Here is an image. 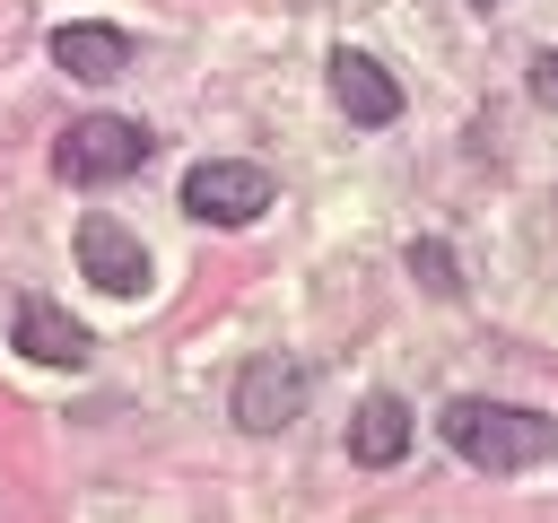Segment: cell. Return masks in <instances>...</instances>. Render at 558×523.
I'll return each mask as SVG.
<instances>
[{"mask_svg":"<svg viewBox=\"0 0 558 523\" xmlns=\"http://www.w3.org/2000/svg\"><path fill=\"white\" fill-rule=\"evenodd\" d=\"M349 453H357L366 471H384V462H401V453H410V410H401L392 392H375V401H357V418H349Z\"/></svg>","mask_w":558,"mask_h":523,"instance_id":"9c48e42d","label":"cell"},{"mask_svg":"<svg viewBox=\"0 0 558 523\" xmlns=\"http://www.w3.org/2000/svg\"><path fill=\"white\" fill-rule=\"evenodd\" d=\"M183 209L209 218V227H253L270 209V174L253 157H209V166L183 174Z\"/></svg>","mask_w":558,"mask_h":523,"instance_id":"3957f363","label":"cell"},{"mask_svg":"<svg viewBox=\"0 0 558 523\" xmlns=\"http://www.w3.org/2000/svg\"><path fill=\"white\" fill-rule=\"evenodd\" d=\"M445 445L471 462V471H532L549 445H558V427L541 418V410H514V401H480V392H462V401H445Z\"/></svg>","mask_w":558,"mask_h":523,"instance_id":"6da1fadb","label":"cell"},{"mask_svg":"<svg viewBox=\"0 0 558 523\" xmlns=\"http://www.w3.org/2000/svg\"><path fill=\"white\" fill-rule=\"evenodd\" d=\"M52 61H61L70 78L105 87V78H122V70H131V35H122V26H96V17H78V26H61V35H52Z\"/></svg>","mask_w":558,"mask_h":523,"instance_id":"ba28073f","label":"cell"},{"mask_svg":"<svg viewBox=\"0 0 558 523\" xmlns=\"http://www.w3.org/2000/svg\"><path fill=\"white\" fill-rule=\"evenodd\" d=\"M331 96H340V113L357 122V131H375V122H392L401 113V78L375 61V52H331Z\"/></svg>","mask_w":558,"mask_h":523,"instance_id":"8992f818","label":"cell"},{"mask_svg":"<svg viewBox=\"0 0 558 523\" xmlns=\"http://www.w3.org/2000/svg\"><path fill=\"white\" fill-rule=\"evenodd\" d=\"M78 270H87L105 296H140V288H148V253H140V235H131L122 218H105V209L78 218Z\"/></svg>","mask_w":558,"mask_h":523,"instance_id":"277c9868","label":"cell"},{"mask_svg":"<svg viewBox=\"0 0 558 523\" xmlns=\"http://www.w3.org/2000/svg\"><path fill=\"white\" fill-rule=\"evenodd\" d=\"M532 96L558 113V52H541V61H532Z\"/></svg>","mask_w":558,"mask_h":523,"instance_id":"8fae6325","label":"cell"},{"mask_svg":"<svg viewBox=\"0 0 558 523\" xmlns=\"http://www.w3.org/2000/svg\"><path fill=\"white\" fill-rule=\"evenodd\" d=\"M471 9H497V0H471Z\"/></svg>","mask_w":558,"mask_h":523,"instance_id":"7c38bea8","label":"cell"},{"mask_svg":"<svg viewBox=\"0 0 558 523\" xmlns=\"http://www.w3.org/2000/svg\"><path fill=\"white\" fill-rule=\"evenodd\" d=\"M410 270H418V279H427L436 296L453 288V253H445V244H410Z\"/></svg>","mask_w":558,"mask_h":523,"instance_id":"30bf717a","label":"cell"},{"mask_svg":"<svg viewBox=\"0 0 558 523\" xmlns=\"http://www.w3.org/2000/svg\"><path fill=\"white\" fill-rule=\"evenodd\" d=\"M296 410H305V366H296V357H253V366L235 375V418H244L253 436H279Z\"/></svg>","mask_w":558,"mask_h":523,"instance_id":"5b68a950","label":"cell"},{"mask_svg":"<svg viewBox=\"0 0 558 523\" xmlns=\"http://www.w3.org/2000/svg\"><path fill=\"white\" fill-rule=\"evenodd\" d=\"M9 340L35 357V366H87V323L78 314H61L52 296H17V323H9Z\"/></svg>","mask_w":558,"mask_h":523,"instance_id":"52a82bcc","label":"cell"},{"mask_svg":"<svg viewBox=\"0 0 558 523\" xmlns=\"http://www.w3.org/2000/svg\"><path fill=\"white\" fill-rule=\"evenodd\" d=\"M148 148H157V139H148L140 122H122V113H87V122L61 131L52 174H61V183H122V174L148 166Z\"/></svg>","mask_w":558,"mask_h":523,"instance_id":"7a4b0ae2","label":"cell"}]
</instances>
